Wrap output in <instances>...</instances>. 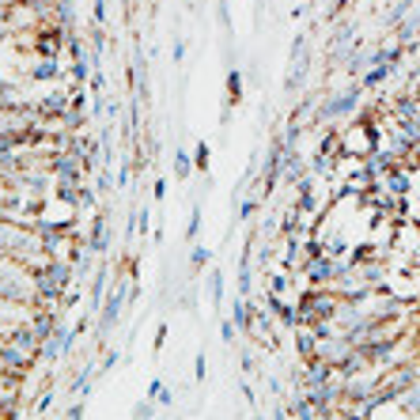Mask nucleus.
Masks as SVG:
<instances>
[{
    "label": "nucleus",
    "instance_id": "1",
    "mask_svg": "<svg viewBox=\"0 0 420 420\" xmlns=\"http://www.w3.org/2000/svg\"><path fill=\"white\" fill-rule=\"evenodd\" d=\"M174 171H178V178H186V174H189V159L182 155V152L174 155Z\"/></svg>",
    "mask_w": 420,
    "mask_h": 420
},
{
    "label": "nucleus",
    "instance_id": "2",
    "mask_svg": "<svg viewBox=\"0 0 420 420\" xmlns=\"http://www.w3.org/2000/svg\"><path fill=\"white\" fill-rule=\"evenodd\" d=\"M235 322H239V326H246V307H243V303L235 307Z\"/></svg>",
    "mask_w": 420,
    "mask_h": 420
}]
</instances>
